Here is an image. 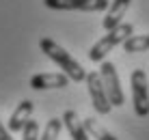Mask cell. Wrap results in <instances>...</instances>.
I'll use <instances>...</instances> for the list:
<instances>
[{
    "label": "cell",
    "instance_id": "5b68a950",
    "mask_svg": "<svg viewBox=\"0 0 149 140\" xmlns=\"http://www.w3.org/2000/svg\"><path fill=\"white\" fill-rule=\"evenodd\" d=\"M43 4L54 11H106L108 9V0H43Z\"/></svg>",
    "mask_w": 149,
    "mask_h": 140
},
{
    "label": "cell",
    "instance_id": "30bf717a",
    "mask_svg": "<svg viewBox=\"0 0 149 140\" xmlns=\"http://www.w3.org/2000/svg\"><path fill=\"white\" fill-rule=\"evenodd\" d=\"M61 121H63V125L67 127L71 140H89V134H86V129H84V125H82V121L78 119V114H76L74 110H65Z\"/></svg>",
    "mask_w": 149,
    "mask_h": 140
},
{
    "label": "cell",
    "instance_id": "ba28073f",
    "mask_svg": "<svg viewBox=\"0 0 149 140\" xmlns=\"http://www.w3.org/2000/svg\"><path fill=\"white\" fill-rule=\"evenodd\" d=\"M33 108H35V103L30 99H24L22 103H17V108L13 110V114L7 123L9 132H22V127L26 125V121L30 119V114H33Z\"/></svg>",
    "mask_w": 149,
    "mask_h": 140
},
{
    "label": "cell",
    "instance_id": "7c38bea8",
    "mask_svg": "<svg viewBox=\"0 0 149 140\" xmlns=\"http://www.w3.org/2000/svg\"><path fill=\"white\" fill-rule=\"evenodd\" d=\"M123 50L134 54V52H145L149 50V35H132L123 41Z\"/></svg>",
    "mask_w": 149,
    "mask_h": 140
},
{
    "label": "cell",
    "instance_id": "9a60e30c",
    "mask_svg": "<svg viewBox=\"0 0 149 140\" xmlns=\"http://www.w3.org/2000/svg\"><path fill=\"white\" fill-rule=\"evenodd\" d=\"M0 140H13V138H11V132H9L2 123H0Z\"/></svg>",
    "mask_w": 149,
    "mask_h": 140
},
{
    "label": "cell",
    "instance_id": "9c48e42d",
    "mask_svg": "<svg viewBox=\"0 0 149 140\" xmlns=\"http://www.w3.org/2000/svg\"><path fill=\"white\" fill-rule=\"evenodd\" d=\"M130 2L132 0H112V2L108 4V13H106L104 22H102L104 24V30H112L115 26L121 24L123 15H125L127 7H130Z\"/></svg>",
    "mask_w": 149,
    "mask_h": 140
},
{
    "label": "cell",
    "instance_id": "6da1fadb",
    "mask_svg": "<svg viewBox=\"0 0 149 140\" xmlns=\"http://www.w3.org/2000/svg\"><path fill=\"white\" fill-rule=\"evenodd\" d=\"M39 48L41 52H43L48 58H52L56 65L63 69V73L69 78V80H74V82H82L86 78V71L80 67V63L74 58V56L69 54L67 50H63L56 41H52L50 37H43L39 41Z\"/></svg>",
    "mask_w": 149,
    "mask_h": 140
},
{
    "label": "cell",
    "instance_id": "8fae6325",
    "mask_svg": "<svg viewBox=\"0 0 149 140\" xmlns=\"http://www.w3.org/2000/svg\"><path fill=\"white\" fill-rule=\"evenodd\" d=\"M82 125H84V129H86V134H89L91 138H97V140H119V138H115L112 134L106 129L104 125H102L97 119H84L82 121Z\"/></svg>",
    "mask_w": 149,
    "mask_h": 140
},
{
    "label": "cell",
    "instance_id": "5bb4252c",
    "mask_svg": "<svg viewBox=\"0 0 149 140\" xmlns=\"http://www.w3.org/2000/svg\"><path fill=\"white\" fill-rule=\"evenodd\" d=\"M22 140H39V123L33 121V119H28L26 125L22 127Z\"/></svg>",
    "mask_w": 149,
    "mask_h": 140
},
{
    "label": "cell",
    "instance_id": "7a4b0ae2",
    "mask_svg": "<svg viewBox=\"0 0 149 140\" xmlns=\"http://www.w3.org/2000/svg\"><path fill=\"white\" fill-rule=\"evenodd\" d=\"M132 33H134V26L130 22H121L119 26H115L112 30H108V33L89 50V58L93 60V63H102V60L106 58V54H108L110 50H115L119 43H123L127 37H132Z\"/></svg>",
    "mask_w": 149,
    "mask_h": 140
},
{
    "label": "cell",
    "instance_id": "8992f818",
    "mask_svg": "<svg viewBox=\"0 0 149 140\" xmlns=\"http://www.w3.org/2000/svg\"><path fill=\"white\" fill-rule=\"evenodd\" d=\"M86 89H89V95H91V101H93V108L100 114H108L110 112V101L106 97V91H104V84H102V76L100 71H89L86 73Z\"/></svg>",
    "mask_w": 149,
    "mask_h": 140
},
{
    "label": "cell",
    "instance_id": "4fadbf2b",
    "mask_svg": "<svg viewBox=\"0 0 149 140\" xmlns=\"http://www.w3.org/2000/svg\"><path fill=\"white\" fill-rule=\"evenodd\" d=\"M61 127H63V121H61V119H50L45 129H43V134L39 136V140H56L58 134H61Z\"/></svg>",
    "mask_w": 149,
    "mask_h": 140
},
{
    "label": "cell",
    "instance_id": "277c9868",
    "mask_svg": "<svg viewBox=\"0 0 149 140\" xmlns=\"http://www.w3.org/2000/svg\"><path fill=\"white\" fill-rule=\"evenodd\" d=\"M132 103L138 116L149 114V91H147V76L143 69L132 71Z\"/></svg>",
    "mask_w": 149,
    "mask_h": 140
},
{
    "label": "cell",
    "instance_id": "52a82bcc",
    "mask_svg": "<svg viewBox=\"0 0 149 140\" xmlns=\"http://www.w3.org/2000/svg\"><path fill=\"white\" fill-rule=\"evenodd\" d=\"M69 84V78L65 73H35L30 78V89L43 91V89H65Z\"/></svg>",
    "mask_w": 149,
    "mask_h": 140
},
{
    "label": "cell",
    "instance_id": "3957f363",
    "mask_svg": "<svg viewBox=\"0 0 149 140\" xmlns=\"http://www.w3.org/2000/svg\"><path fill=\"white\" fill-rule=\"evenodd\" d=\"M100 76H102V84H104V91H106V97H108L110 106H119L121 108L123 103H125V97H123V91H121L119 76H117L115 65L108 63V60H102Z\"/></svg>",
    "mask_w": 149,
    "mask_h": 140
}]
</instances>
